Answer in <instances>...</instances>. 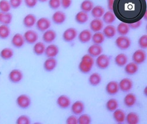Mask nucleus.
Listing matches in <instances>:
<instances>
[{
	"label": "nucleus",
	"instance_id": "f257e3e1",
	"mask_svg": "<svg viewBox=\"0 0 147 124\" xmlns=\"http://www.w3.org/2000/svg\"><path fill=\"white\" fill-rule=\"evenodd\" d=\"M112 11L122 22H136L147 14L146 0H114Z\"/></svg>",
	"mask_w": 147,
	"mask_h": 124
},
{
	"label": "nucleus",
	"instance_id": "f03ea898",
	"mask_svg": "<svg viewBox=\"0 0 147 124\" xmlns=\"http://www.w3.org/2000/svg\"><path fill=\"white\" fill-rule=\"evenodd\" d=\"M94 63L95 61L92 57L90 55L88 54H85L81 58V61L78 65V69L82 73H88L92 70Z\"/></svg>",
	"mask_w": 147,
	"mask_h": 124
},
{
	"label": "nucleus",
	"instance_id": "7ed1b4c3",
	"mask_svg": "<svg viewBox=\"0 0 147 124\" xmlns=\"http://www.w3.org/2000/svg\"><path fill=\"white\" fill-rule=\"evenodd\" d=\"M115 44L120 50L125 51L129 49L131 45V41L126 35H120L115 40Z\"/></svg>",
	"mask_w": 147,
	"mask_h": 124
},
{
	"label": "nucleus",
	"instance_id": "20e7f679",
	"mask_svg": "<svg viewBox=\"0 0 147 124\" xmlns=\"http://www.w3.org/2000/svg\"><path fill=\"white\" fill-rule=\"evenodd\" d=\"M16 102L18 108L22 109H26L31 105V99L28 95L22 94L17 96Z\"/></svg>",
	"mask_w": 147,
	"mask_h": 124
},
{
	"label": "nucleus",
	"instance_id": "39448f33",
	"mask_svg": "<svg viewBox=\"0 0 147 124\" xmlns=\"http://www.w3.org/2000/svg\"><path fill=\"white\" fill-rule=\"evenodd\" d=\"M110 58L106 54H101L96 57L95 64L96 67L100 69H105L110 65Z\"/></svg>",
	"mask_w": 147,
	"mask_h": 124
},
{
	"label": "nucleus",
	"instance_id": "423d86ee",
	"mask_svg": "<svg viewBox=\"0 0 147 124\" xmlns=\"http://www.w3.org/2000/svg\"><path fill=\"white\" fill-rule=\"evenodd\" d=\"M8 78L11 83L18 84L23 80L24 74L20 69H13L9 72Z\"/></svg>",
	"mask_w": 147,
	"mask_h": 124
},
{
	"label": "nucleus",
	"instance_id": "0eeeda50",
	"mask_svg": "<svg viewBox=\"0 0 147 124\" xmlns=\"http://www.w3.org/2000/svg\"><path fill=\"white\" fill-rule=\"evenodd\" d=\"M78 36V31L75 28H68L63 34V40L66 42H71L74 41Z\"/></svg>",
	"mask_w": 147,
	"mask_h": 124
},
{
	"label": "nucleus",
	"instance_id": "6e6552de",
	"mask_svg": "<svg viewBox=\"0 0 147 124\" xmlns=\"http://www.w3.org/2000/svg\"><path fill=\"white\" fill-rule=\"evenodd\" d=\"M51 26V21L48 18L41 17L36 20L35 27L39 31L44 32L50 29Z\"/></svg>",
	"mask_w": 147,
	"mask_h": 124
},
{
	"label": "nucleus",
	"instance_id": "1a4fd4ad",
	"mask_svg": "<svg viewBox=\"0 0 147 124\" xmlns=\"http://www.w3.org/2000/svg\"><path fill=\"white\" fill-rule=\"evenodd\" d=\"M24 40L26 43L28 44H34L37 42L39 38V35L38 33L33 30H28L23 34Z\"/></svg>",
	"mask_w": 147,
	"mask_h": 124
},
{
	"label": "nucleus",
	"instance_id": "9d476101",
	"mask_svg": "<svg viewBox=\"0 0 147 124\" xmlns=\"http://www.w3.org/2000/svg\"><path fill=\"white\" fill-rule=\"evenodd\" d=\"M146 54L144 49H139L135 51L132 55V60L138 65L143 64L146 60Z\"/></svg>",
	"mask_w": 147,
	"mask_h": 124
},
{
	"label": "nucleus",
	"instance_id": "9b49d317",
	"mask_svg": "<svg viewBox=\"0 0 147 124\" xmlns=\"http://www.w3.org/2000/svg\"><path fill=\"white\" fill-rule=\"evenodd\" d=\"M11 43L13 47L19 49L24 46L26 44V41L22 34L20 33H16L12 36Z\"/></svg>",
	"mask_w": 147,
	"mask_h": 124
},
{
	"label": "nucleus",
	"instance_id": "f8f14e48",
	"mask_svg": "<svg viewBox=\"0 0 147 124\" xmlns=\"http://www.w3.org/2000/svg\"><path fill=\"white\" fill-rule=\"evenodd\" d=\"M118 85L119 90L124 92H128L132 89L134 83L131 79L125 78L120 81L118 83Z\"/></svg>",
	"mask_w": 147,
	"mask_h": 124
},
{
	"label": "nucleus",
	"instance_id": "ddd939ff",
	"mask_svg": "<svg viewBox=\"0 0 147 124\" xmlns=\"http://www.w3.org/2000/svg\"><path fill=\"white\" fill-rule=\"evenodd\" d=\"M57 38L56 32L51 29H48L47 31L43 32L42 35V39L44 42L46 44H51Z\"/></svg>",
	"mask_w": 147,
	"mask_h": 124
},
{
	"label": "nucleus",
	"instance_id": "4468645a",
	"mask_svg": "<svg viewBox=\"0 0 147 124\" xmlns=\"http://www.w3.org/2000/svg\"><path fill=\"white\" fill-rule=\"evenodd\" d=\"M92 33L90 30H84L78 34L79 41L82 44H87L89 42L92 38Z\"/></svg>",
	"mask_w": 147,
	"mask_h": 124
},
{
	"label": "nucleus",
	"instance_id": "2eb2a0df",
	"mask_svg": "<svg viewBox=\"0 0 147 124\" xmlns=\"http://www.w3.org/2000/svg\"><path fill=\"white\" fill-rule=\"evenodd\" d=\"M36 17L33 14H28L24 17L22 20L23 26L27 28H31L35 26Z\"/></svg>",
	"mask_w": 147,
	"mask_h": 124
},
{
	"label": "nucleus",
	"instance_id": "dca6fc26",
	"mask_svg": "<svg viewBox=\"0 0 147 124\" xmlns=\"http://www.w3.org/2000/svg\"><path fill=\"white\" fill-rule=\"evenodd\" d=\"M59 49L55 44H50L45 48L44 54L47 58H55L59 54Z\"/></svg>",
	"mask_w": 147,
	"mask_h": 124
},
{
	"label": "nucleus",
	"instance_id": "f3484780",
	"mask_svg": "<svg viewBox=\"0 0 147 124\" xmlns=\"http://www.w3.org/2000/svg\"><path fill=\"white\" fill-rule=\"evenodd\" d=\"M67 16L65 12L61 11H55L52 16V21L56 25H61L65 22Z\"/></svg>",
	"mask_w": 147,
	"mask_h": 124
},
{
	"label": "nucleus",
	"instance_id": "a211bd4d",
	"mask_svg": "<svg viewBox=\"0 0 147 124\" xmlns=\"http://www.w3.org/2000/svg\"><path fill=\"white\" fill-rule=\"evenodd\" d=\"M57 64V61L55 58H47L43 63L44 69L46 72H52L56 68Z\"/></svg>",
	"mask_w": 147,
	"mask_h": 124
},
{
	"label": "nucleus",
	"instance_id": "6ab92c4d",
	"mask_svg": "<svg viewBox=\"0 0 147 124\" xmlns=\"http://www.w3.org/2000/svg\"><path fill=\"white\" fill-rule=\"evenodd\" d=\"M103 28L104 22L101 18H94L90 23V28L92 32H100Z\"/></svg>",
	"mask_w": 147,
	"mask_h": 124
},
{
	"label": "nucleus",
	"instance_id": "aec40b11",
	"mask_svg": "<svg viewBox=\"0 0 147 124\" xmlns=\"http://www.w3.org/2000/svg\"><path fill=\"white\" fill-rule=\"evenodd\" d=\"M105 91L109 95H116L119 91L118 83L115 81L109 82L106 85Z\"/></svg>",
	"mask_w": 147,
	"mask_h": 124
},
{
	"label": "nucleus",
	"instance_id": "412c9836",
	"mask_svg": "<svg viewBox=\"0 0 147 124\" xmlns=\"http://www.w3.org/2000/svg\"><path fill=\"white\" fill-rule=\"evenodd\" d=\"M71 104V101L70 98L65 95H60L57 100V104L61 109H67L69 108Z\"/></svg>",
	"mask_w": 147,
	"mask_h": 124
},
{
	"label": "nucleus",
	"instance_id": "4be33fe9",
	"mask_svg": "<svg viewBox=\"0 0 147 124\" xmlns=\"http://www.w3.org/2000/svg\"><path fill=\"white\" fill-rule=\"evenodd\" d=\"M87 52L93 58H95L99 56L102 53L103 48L101 45L94 44L88 48Z\"/></svg>",
	"mask_w": 147,
	"mask_h": 124
},
{
	"label": "nucleus",
	"instance_id": "5701e85b",
	"mask_svg": "<svg viewBox=\"0 0 147 124\" xmlns=\"http://www.w3.org/2000/svg\"><path fill=\"white\" fill-rule=\"evenodd\" d=\"M85 109L84 104L81 101H77L74 102L71 106V111L74 115H78L82 114Z\"/></svg>",
	"mask_w": 147,
	"mask_h": 124
},
{
	"label": "nucleus",
	"instance_id": "b1692460",
	"mask_svg": "<svg viewBox=\"0 0 147 124\" xmlns=\"http://www.w3.org/2000/svg\"><path fill=\"white\" fill-rule=\"evenodd\" d=\"M113 116L114 119L117 123L121 124L125 121L126 113L124 110L121 109L117 108L116 110H115Z\"/></svg>",
	"mask_w": 147,
	"mask_h": 124
},
{
	"label": "nucleus",
	"instance_id": "393cba45",
	"mask_svg": "<svg viewBox=\"0 0 147 124\" xmlns=\"http://www.w3.org/2000/svg\"><path fill=\"white\" fill-rule=\"evenodd\" d=\"M102 30V33L104 35L105 38L108 39L114 38L117 34L116 27L112 24L107 25L105 27L103 28Z\"/></svg>",
	"mask_w": 147,
	"mask_h": 124
},
{
	"label": "nucleus",
	"instance_id": "a878e982",
	"mask_svg": "<svg viewBox=\"0 0 147 124\" xmlns=\"http://www.w3.org/2000/svg\"><path fill=\"white\" fill-rule=\"evenodd\" d=\"M45 48L46 46L44 42L37 41L34 44L32 51L35 55L37 56H41L44 54Z\"/></svg>",
	"mask_w": 147,
	"mask_h": 124
},
{
	"label": "nucleus",
	"instance_id": "bb28decb",
	"mask_svg": "<svg viewBox=\"0 0 147 124\" xmlns=\"http://www.w3.org/2000/svg\"><path fill=\"white\" fill-rule=\"evenodd\" d=\"M14 55V50L11 48L5 47L0 51V58L5 61H8L13 58Z\"/></svg>",
	"mask_w": 147,
	"mask_h": 124
},
{
	"label": "nucleus",
	"instance_id": "cd10ccee",
	"mask_svg": "<svg viewBox=\"0 0 147 124\" xmlns=\"http://www.w3.org/2000/svg\"><path fill=\"white\" fill-rule=\"evenodd\" d=\"M124 67L125 72L129 75H135L139 70L138 65L134 63V62H131V63H127Z\"/></svg>",
	"mask_w": 147,
	"mask_h": 124
},
{
	"label": "nucleus",
	"instance_id": "c85d7f7f",
	"mask_svg": "<svg viewBox=\"0 0 147 124\" xmlns=\"http://www.w3.org/2000/svg\"><path fill=\"white\" fill-rule=\"evenodd\" d=\"M137 101V98L136 95L132 93H129L124 98V104L127 107L131 108L136 105Z\"/></svg>",
	"mask_w": 147,
	"mask_h": 124
},
{
	"label": "nucleus",
	"instance_id": "c756f323",
	"mask_svg": "<svg viewBox=\"0 0 147 124\" xmlns=\"http://www.w3.org/2000/svg\"><path fill=\"white\" fill-rule=\"evenodd\" d=\"M114 61L115 64L118 67H123L128 63V58L126 54L124 53H120L115 57Z\"/></svg>",
	"mask_w": 147,
	"mask_h": 124
},
{
	"label": "nucleus",
	"instance_id": "7c9ffc66",
	"mask_svg": "<svg viewBox=\"0 0 147 124\" xmlns=\"http://www.w3.org/2000/svg\"><path fill=\"white\" fill-rule=\"evenodd\" d=\"M13 16L9 12H0V24L9 25L13 21Z\"/></svg>",
	"mask_w": 147,
	"mask_h": 124
},
{
	"label": "nucleus",
	"instance_id": "2f4dec72",
	"mask_svg": "<svg viewBox=\"0 0 147 124\" xmlns=\"http://www.w3.org/2000/svg\"><path fill=\"white\" fill-rule=\"evenodd\" d=\"M11 29L8 25L0 24V40L8 39L11 35Z\"/></svg>",
	"mask_w": 147,
	"mask_h": 124
},
{
	"label": "nucleus",
	"instance_id": "473e14b6",
	"mask_svg": "<svg viewBox=\"0 0 147 124\" xmlns=\"http://www.w3.org/2000/svg\"><path fill=\"white\" fill-rule=\"evenodd\" d=\"M89 19V16L87 12L81 11L78 12L75 16V21L79 24H84Z\"/></svg>",
	"mask_w": 147,
	"mask_h": 124
},
{
	"label": "nucleus",
	"instance_id": "72a5a7b5",
	"mask_svg": "<svg viewBox=\"0 0 147 124\" xmlns=\"http://www.w3.org/2000/svg\"><path fill=\"white\" fill-rule=\"evenodd\" d=\"M91 12V16L94 18H101L105 13V9L101 5H96L93 7Z\"/></svg>",
	"mask_w": 147,
	"mask_h": 124
},
{
	"label": "nucleus",
	"instance_id": "f704fd0d",
	"mask_svg": "<svg viewBox=\"0 0 147 124\" xmlns=\"http://www.w3.org/2000/svg\"><path fill=\"white\" fill-rule=\"evenodd\" d=\"M130 27L128 24L124 22L119 23L116 28L117 32L120 35H127L130 31Z\"/></svg>",
	"mask_w": 147,
	"mask_h": 124
},
{
	"label": "nucleus",
	"instance_id": "c9c22d12",
	"mask_svg": "<svg viewBox=\"0 0 147 124\" xmlns=\"http://www.w3.org/2000/svg\"><path fill=\"white\" fill-rule=\"evenodd\" d=\"M116 20V17L112 11H108L105 12L102 16V21L107 25L113 24Z\"/></svg>",
	"mask_w": 147,
	"mask_h": 124
},
{
	"label": "nucleus",
	"instance_id": "e433bc0d",
	"mask_svg": "<svg viewBox=\"0 0 147 124\" xmlns=\"http://www.w3.org/2000/svg\"><path fill=\"white\" fill-rule=\"evenodd\" d=\"M101 81H102V77L101 75L97 72H94L92 73L88 78V81L90 84L93 86L99 85L100 84L101 82Z\"/></svg>",
	"mask_w": 147,
	"mask_h": 124
},
{
	"label": "nucleus",
	"instance_id": "4c0bfd02",
	"mask_svg": "<svg viewBox=\"0 0 147 124\" xmlns=\"http://www.w3.org/2000/svg\"><path fill=\"white\" fill-rule=\"evenodd\" d=\"M125 121L128 124H138L140 122V117L135 112H131L126 115Z\"/></svg>",
	"mask_w": 147,
	"mask_h": 124
},
{
	"label": "nucleus",
	"instance_id": "58836bf2",
	"mask_svg": "<svg viewBox=\"0 0 147 124\" xmlns=\"http://www.w3.org/2000/svg\"><path fill=\"white\" fill-rule=\"evenodd\" d=\"M105 39V37L103 33L101 31L94 32V34H92L91 40L92 42L95 44H98L101 45L102 44Z\"/></svg>",
	"mask_w": 147,
	"mask_h": 124
},
{
	"label": "nucleus",
	"instance_id": "ea45409f",
	"mask_svg": "<svg viewBox=\"0 0 147 124\" xmlns=\"http://www.w3.org/2000/svg\"><path fill=\"white\" fill-rule=\"evenodd\" d=\"M94 7V3L91 0H84V1L81 3L80 9H81V11L87 12L88 13V12H91Z\"/></svg>",
	"mask_w": 147,
	"mask_h": 124
},
{
	"label": "nucleus",
	"instance_id": "a19ab883",
	"mask_svg": "<svg viewBox=\"0 0 147 124\" xmlns=\"http://www.w3.org/2000/svg\"><path fill=\"white\" fill-rule=\"evenodd\" d=\"M118 102L115 98L109 99L105 104L107 109L109 112H114L115 110L118 108Z\"/></svg>",
	"mask_w": 147,
	"mask_h": 124
},
{
	"label": "nucleus",
	"instance_id": "79ce46f5",
	"mask_svg": "<svg viewBox=\"0 0 147 124\" xmlns=\"http://www.w3.org/2000/svg\"><path fill=\"white\" fill-rule=\"evenodd\" d=\"M11 8L9 0H0V12H8Z\"/></svg>",
	"mask_w": 147,
	"mask_h": 124
},
{
	"label": "nucleus",
	"instance_id": "37998d69",
	"mask_svg": "<svg viewBox=\"0 0 147 124\" xmlns=\"http://www.w3.org/2000/svg\"><path fill=\"white\" fill-rule=\"evenodd\" d=\"M91 118L88 114H82L78 118L79 124H90L91 123Z\"/></svg>",
	"mask_w": 147,
	"mask_h": 124
},
{
	"label": "nucleus",
	"instance_id": "c03bdc74",
	"mask_svg": "<svg viewBox=\"0 0 147 124\" xmlns=\"http://www.w3.org/2000/svg\"><path fill=\"white\" fill-rule=\"evenodd\" d=\"M17 124H30L31 119L30 117L26 115H22L18 117L16 120Z\"/></svg>",
	"mask_w": 147,
	"mask_h": 124
},
{
	"label": "nucleus",
	"instance_id": "a18cd8bd",
	"mask_svg": "<svg viewBox=\"0 0 147 124\" xmlns=\"http://www.w3.org/2000/svg\"><path fill=\"white\" fill-rule=\"evenodd\" d=\"M138 45L141 49H145L147 47V35H142L140 37L138 41Z\"/></svg>",
	"mask_w": 147,
	"mask_h": 124
},
{
	"label": "nucleus",
	"instance_id": "49530a36",
	"mask_svg": "<svg viewBox=\"0 0 147 124\" xmlns=\"http://www.w3.org/2000/svg\"><path fill=\"white\" fill-rule=\"evenodd\" d=\"M48 5L53 10H57L61 7V0H48Z\"/></svg>",
	"mask_w": 147,
	"mask_h": 124
},
{
	"label": "nucleus",
	"instance_id": "de8ad7c7",
	"mask_svg": "<svg viewBox=\"0 0 147 124\" xmlns=\"http://www.w3.org/2000/svg\"><path fill=\"white\" fill-rule=\"evenodd\" d=\"M9 2L12 8L17 9L21 6L23 0H9Z\"/></svg>",
	"mask_w": 147,
	"mask_h": 124
},
{
	"label": "nucleus",
	"instance_id": "09e8293b",
	"mask_svg": "<svg viewBox=\"0 0 147 124\" xmlns=\"http://www.w3.org/2000/svg\"><path fill=\"white\" fill-rule=\"evenodd\" d=\"M26 6L29 8H34L38 3V0H24Z\"/></svg>",
	"mask_w": 147,
	"mask_h": 124
},
{
	"label": "nucleus",
	"instance_id": "8fccbe9b",
	"mask_svg": "<svg viewBox=\"0 0 147 124\" xmlns=\"http://www.w3.org/2000/svg\"><path fill=\"white\" fill-rule=\"evenodd\" d=\"M66 123L67 124H78V118L76 117V115H70L66 119Z\"/></svg>",
	"mask_w": 147,
	"mask_h": 124
},
{
	"label": "nucleus",
	"instance_id": "3c124183",
	"mask_svg": "<svg viewBox=\"0 0 147 124\" xmlns=\"http://www.w3.org/2000/svg\"><path fill=\"white\" fill-rule=\"evenodd\" d=\"M72 3V0H61V6L66 9L69 8Z\"/></svg>",
	"mask_w": 147,
	"mask_h": 124
},
{
	"label": "nucleus",
	"instance_id": "603ef678",
	"mask_svg": "<svg viewBox=\"0 0 147 124\" xmlns=\"http://www.w3.org/2000/svg\"><path fill=\"white\" fill-rule=\"evenodd\" d=\"M142 24V21L140 20V21H138L136 22L129 24L128 25H129V26L130 27V29L137 30V29L139 28L141 26Z\"/></svg>",
	"mask_w": 147,
	"mask_h": 124
},
{
	"label": "nucleus",
	"instance_id": "864d4df0",
	"mask_svg": "<svg viewBox=\"0 0 147 124\" xmlns=\"http://www.w3.org/2000/svg\"><path fill=\"white\" fill-rule=\"evenodd\" d=\"M114 0H107V7L109 11H113V6Z\"/></svg>",
	"mask_w": 147,
	"mask_h": 124
},
{
	"label": "nucleus",
	"instance_id": "5fc2aeb1",
	"mask_svg": "<svg viewBox=\"0 0 147 124\" xmlns=\"http://www.w3.org/2000/svg\"><path fill=\"white\" fill-rule=\"evenodd\" d=\"M147 88H146V87H145V89L144 90V91H143V93L144 94V95H145V96H146V94H147V93H146V91H147V90H146Z\"/></svg>",
	"mask_w": 147,
	"mask_h": 124
},
{
	"label": "nucleus",
	"instance_id": "6e6d98bb",
	"mask_svg": "<svg viewBox=\"0 0 147 124\" xmlns=\"http://www.w3.org/2000/svg\"><path fill=\"white\" fill-rule=\"evenodd\" d=\"M48 1V0H38V1L40 2V3H45Z\"/></svg>",
	"mask_w": 147,
	"mask_h": 124
}]
</instances>
